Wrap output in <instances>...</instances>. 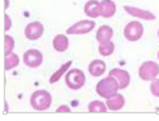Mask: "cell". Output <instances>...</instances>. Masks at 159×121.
<instances>
[{
	"instance_id": "cell-22",
	"label": "cell",
	"mask_w": 159,
	"mask_h": 121,
	"mask_svg": "<svg viewBox=\"0 0 159 121\" xmlns=\"http://www.w3.org/2000/svg\"><path fill=\"white\" fill-rule=\"evenodd\" d=\"M150 92H152V95H153V96L159 97V79H158V78H155L154 80H152Z\"/></svg>"
},
{
	"instance_id": "cell-18",
	"label": "cell",
	"mask_w": 159,
	"mask_h": 121,
	"mask_svg": "<svg viewBox=\"0 0 159 121\" xmlns=\"http://www.w3.org/2000/svg\"><path fill=\"white\" fill-rule=\"evenodd\" d=\"M18 64H19V56L14 52H11L10 55H7L4 58V69L5 70H11V69L17 68Z\"/></svg>"
},
{
	"instance_id": "cell-23",
	"label": "cell",
	"mask_w": 159,
	"mask_h": 121,
	"mask_svg": "<svg viewBox=\"0 0 159 121\" xmlns=\"http://www.w3.org/2000/svg\"><path fill=\"white\" fill-rule=\"evenodd\" d=\"M56 112H57V114H61V112H64V114H69V112H71V110H70V107H69V106L61 105V106H59L57 109H56Z\"/></svg>"
},
{
	"instance_id": "cell-14",
	"label": "cell",
	"mask_w": 159,
	"mask_h": 121,
	"mask_svg": "<svg viewBox=\"0 0 159 121\" xmlns=\"http://www.w3.org/2000/svg\"><path fill=\"white\" fill-rule=\"evenodd\" d=\"M112 37H113V30L110 26H101L97 31V35H96V38L99 44L111 41Z\"/></svg>"
},
{
	"instance_id": "cell-25",
	"label": "cell",
	"mask_w": 159,
	"mask_h": 121,
	"mask_svg": "<svg viewBox=\"0 0 159 121\" xmlns=\"http://www.w3.org/2000/svg\"><path fill=\"white\" fill-rule=\"evenodd\" d=\"M158 59H159V52H158Z\"/></svg>"
},
{
	"instance_id": "cell-20",
	"label": "cell",
	"mask_w": 159,
	"mask_h": 121,
	"mask_svg": "<svg viewBox=\"0 0 159 121\" xmlns=\"http://www.w3.org/2000/svg\"><path fill=\"white\" fill-rule=\"evenodd\" d=\"M115 51V44L112 41L104 42V44H99L98 46V52L102 56H111Z\"/></svg>"
},
{
	"instance_id": "cell-11",
	"label": "cell",
	"mask_w": 159,
	"mask_h": 121,
	"mask_svg": "<svg viewBox=\"0 0 159 121\" xmlns=\"http://www.w3.org/2000/svg\"><path fill=\"white\" fill-rule=\"evenodd\" d=\"M106 105H107L110 111H113V112L120 111V110H122V107L125 106V97L122 95H120V93H116L115 96L107 98Z\"/></svg>"
},
{
	"instance_id": "cell-10",
	"label": "cell",
	"mask_w": 159,
	"mask_h": 121,
	"mask_svg": "<svg viewBox=\"0 0 159 121\" xmlns=\"http://www.w3.org/2000/svg\"><path fill=\"white\" fill-rule=\"evenodd\" d=\"M125 12L127 14L143 19V21H154L155 19V14H153L152 12L145 10V9H140V8H135V7H130V5H125L124 7Z\"/></svg>"
},
{
	"instance_id": "cell-12",
	"label": "cell",
	"mask_w": 159,
	"mask_h": 121,
	"mask_svg": "<svg viewBox=\"0 0 159 121\" xmlns=\"http://www.w3.org/2000/svg\"><path fill=\"white\" fill-rule=\"evenodd\" d=\"M101 5V17L103 18H112L116 14V4L113 0H102L99 2Z\"/></svg>"
},
{
	"instance_id": "cell-16",
	"label": "cell",
	"mask_w": 159,
	"mask_h": 121,
	"mask_svg": "<svg viewBox=\"0 0 159 121\" xmlns=\"http://www.w3.org/2000/svg\"><path fill=\"white\" fill-rule=\"evenodd\" d=\"M52 46L57 52H65L69 49V40L65 35H57L52 40Z\"/></svg>"
},
{
	"instance_id": "cell-1",
	"label": "cell",
	"mask_w": 159,
	"mask_h": 121,
	"mask_svg": "<svg viewBox=\"0 0 159 121\" xmlns=\"http://www.w3.org/2000/svg\"><path fill=\"white\" fill-rule=\"evenodd\" d=\"M31 107L36 111H46L50 109V106L52 103V96L51 93L41 89V91H36L32 93L31 96Z\"/></svg>"
},
{
	"instance_id": "cell-24",
	"label": "cell",
	"mask_w": 159,
	"mask_h": 121,
	"mask_svg": "<svg viewBox=\"0 0 159 121\" xmlns=\"http://www.w3.org/2000/svg\"><path fill=\"white\" fill-rule=\"evenodd\" d=\"M10 27H11V19L8 14H5L4 16V31H9Z\"/></svg>"
},
{
	"instance_id": "cell-6",
	"label": "cell",
	"mask_w": 159,
	"mask_h": 121,
	"mask_svg": "<svg viewBox=\"0 0 159 121\" xmlns=\"http://www.w3.org/2000/svg\"><path fill=\"white\" fill-rule=\"evenodd\" d=\"M23 63L28 66V68L36 69L38 66H41L43 63V55L41 51L37 49H30L23 54Z\"/></svg>"
},
{
	"instance_id": "cell-26",
	"label": "cell",
	"mask_w": 159,
	"mask_h": 121,
	"mask_svg": "<svg viewBox=\"0 0 159 121\" xmlns=\"http://www.w3.org/2000/svg\"><path fill=\"white\" fill-rule=\"evenodd\" d=\"M158 37H159V31H158Z\"/></svg>"
},
{
	"instance_id": "cell-3",
	"label": "cell",
	"mask_w": 159,
	"mask_h": 121,
	"mask_svg": "<svg viewBox=\"0 0 159 121\" xmlns=\"http://www.w3.org/2000/svg\"><path fill=\"white\" fill-rule=\"evenodd\" d=\"M65 83L71 91H78V89L83 88L84 84H85L84 72L78 69V68L68 70V73H66V75H65Z\"/></svg>"
},
{
	"instance_id": "cell-15",
	"label": "cell",
	"mask_w": 159,
	"mask_h": 121,
	"mask_svg": "<svg viewBox=\"0 0 159 121\" xmlns=\"http://www.w3.org/2000/svg\"><path fill=\"white\" fill-rule=\"evenodd\" d=\"M106 68H107V66H106V63L104 61L96 59V60H93V61L89 64L88 72H89V74L92 77H101V75L104 74Z\"/></svg>"
},
{
	"instance_id": "cell-4",
	"label": "cell",
	"mask_w": 159,
	"mask_h": 121,
	"mask_svg": "<svg viewBox=\"0 0 159 121\" xmlns=\"http://www.w3.org/2000/svg\"><path fill=\"white\" fill-rule=\"evenodd\" d=\"M143 35H144V27L138 21H132V22L127 23L124 28V36L130 42L139 41V40L143 37Z\"/></svg>"
},
{
	"instance_id": "cell-5",
	"label": "cell",
	"mask_w": 159,
	"mask_h": 121,
	"mask_svg": "<svg viewBox=\"0 0 159 121\" xmlns=\"http://www.w3.org/2000/svg\"><path fill=\"white\" fill-rule=\"evenodd\" d=\"M159 75V65L155 61H145L139 68V77L145 82H152Z\"/></svg>"
},
{
	"instance_id": "cell-13",
	"label": "cell",
	"mask_w": 159,
	"mask_h": 121,
	"mask_svg": "<svg viewBox=\"0 0 159 121\" xmlns=\"http://www.w3.org/2000/svg\"><path fill=\"white\" fill-rule=\"evenodd\" d=\"M84 13L92 19H96L101 17V5L97 0H89L84 5Z\"/></svg>"
},
{
	"instance_id": "cell-8",
	"label": "cell",
	"mask_w": 159,
	"mask_h": 121,
	"mask_svg": "<svg viewBox=\"0 0 159 121\" xmlns=\"http://www.w3.org/2000/svg\"><path fill=\"white\" fill-rule=\"evenodd\" d=\"M45 27L41 22H31L27 24L24 30V36L27 37L30 41H36L43 36Z\"/></svg>"
},
{
	"instance_id": "cell-21",
	"label": "cell",
	"mask_w": 159,
	"mask_h": 121,
	"mask_svg": "<svg viewBox=\"0 0 159 121\" xmlns=\"http://www.w3.org/2000/svg\"><path fill=\"white\" fill-rule=\"evenodd\" d=\"M14 38H13L11 36L9 35H5L4 36V55H10V54L13 52V50H14Z\"/></svg>"
},
{
	"instance_id": "cell-7",
	"label": "cell",
	"mask_w": 159,
	"mask_h": 121,
	"mask_svg": "<svg viewBox=\"0 0 159 121\" xmlns=\"http://www.w3.org/2000/svg\"><path fill=\"white\" fill-rule=\"evenodd\" d=\"M94 27H96L94 21H88V19L79 21L71 27H69L66 30V33L68 35H85V33H89L90 31H93Z\"/></svg>"
},
{
	"instance_id": "cell-9",
	"label": "cell",
	"mask_w": 159,
	"mask_h": 121,
	"mask_svg": "<svg viewBox=\"0 0 159 121\" xmlns=\"http://www.w3.org/2000/svg\"><path fill=\"white\" fill-rule=\"evenodd\" d=\"M108 75L116 79V82H117L118 87H120V89H125V88H127L129 84H130V80H131L130 74H129V72H126V70H124V69L113 68V69L110 72Z\"/></svg>"
},
{
	"instance_id": "cell-27",
	"label": "cell",
	"mask_w": 159,
	"mask_h": 121,
	"mask_svg": "<svg viewBox=\"0 0 159 121\" xmlns=\"http://www.w3.org/2000/svg\"><path fill=\"white\" fill-rule=\"evenodd\" d=\"M158 112H159V107H158Z\"/></svg>"
},
{
	"instance_id": "cell-17",
	"label": "cell",
	"mask_w": 159,
	"mask_h": 121,
	"mask_svg": "<svg viewBox=\"0 0 159 121\" xmlns=\"http://www.w3.org/2000/svg\"><path fill=\"white\" fill-rule=\"evenodd\" d=\"M107 110H108L107 105L101 101H92L88 105V111L92 114H104L107 112Z\"/></svg>"
},
{
	"instance_id": "cell-19",
	"label": "cell",
	"mask_w": 159,
	"mask_h": 121,
	"mask_svg": "<svg viewBox=\"0 0 159 121\" xmlns=\"http://www.w3.org/2000/svg\"><path fill=\"white\" fill-rule=\"evenodd\" d=\"M70 66H71V61H66L65 64H62L60 68H59L54 74L51 75V78H50V83H51V84H54V83L59 82V79L64 75V73H66V72L69 70Z\"/></svg>"
},
{
	"instance_id": "cell-2",
	"label": "cell",
	"mask_w": 159,
	"mask_h": 121,
	"mask_svg": "<svg viewBox=\"0 0 159 121\" xmlns=\"http://www.w3.org/2000/svg\"><path fill=\"white\" fill-rule=\"evenodd\" d=\"M118 89H120V87H118L116 79L110 77V75L107 78L101 79L99 82L97 83V86H96L97 95L99 97H102V98H106V100L115 96Z\"/></svg>"
}]
</instances>
